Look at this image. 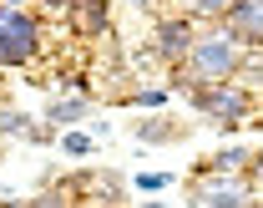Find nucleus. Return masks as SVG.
Returning a JSON list of instances; mask_svg holds the SVG:
<instances>
[{"label":"nucleus","mask_w":263,"mask_h":208,"mask_svg":"<svg viewBox=\"0 0 263 208\" xmlns=\"http://www.w3.org/2000/svg\"><path fill=\"white\" fill-rule=\"evenodd\" d=\"M187 46H193V26L187 21H162L157 26V51H162L167 61H182Z\"/></svg>","instance_id":"nucleus-4"},{"label":"nucleus","mask_w":263,"mask_h":208,"mask_svg":"<svg viewBox=\"0 0 263 208\" xmlns=\"http://www.w3.org/2000/svg\"><path fill=\"white\" fill-rule=\"evenodd\" d=\"M0 132H5V137H35V127L21 112H0Z\"/></svg>","instance_id":"nucleus-8"},{"label":"nucleus","mask_w":263,"mask_h":208,"mask_svg":"<svg viewBox=\"0 0 263 208\" xmlns=\"http://www.w3.org/2000/svg\"><path fill=\"white\" fill-rule=\"evenodd\" d=\"M142 137H152V142H157V137H172V127H167V122H152V127H142Z\"/></svg>","instance_id":"nucleus-13"},{"label":"nucleus","mask_w":263,"mask_h":208,"mask_svg":"<svg viewBox=\"0 0 263 208\" xmlns=\"http://www.w3.org/2000/svg\"><path fill=\"white\" fill-rule=\"evenodd\" d=\"M81 117H86V102H81V97H71V102H51V112H46L51 127H71V122H81Z\"/></svg>","instance_id":"nucleus-6"},{"label":"nucleus","mask_w":263,"mask_h":208,"mask_svg":"<svg viewBox=\"0 0 263 208\" xmlns=\"http://www.w3.org/2000/svg\"><path fill=\"white\" fill-rule=\"evenodd\" d=\"M0 5H26V0H0Z\"/></svg>","instance_id":"nucleus-16"},{"label":"nucleus","mask_w":263,"mask_h":208,"mask_svg":"<svg viewBox=\"0 0 263 208\" xmlns=\"http://www.w3.org/2000/svg\"><path fill=\"white\" fill-rule=\"evenodd\" d=\"M248 152H238V147H228V152H218V168H238Z\"/></svg>","instance_id":"nucleus-11"},{"label":"nucleus","mask_w":263,"mask_h":208,"mask_svg":"<svg viewBox=\"0 0 263 208\" xmlns=\"http://www.w3.org/2000/svg\"><path fill=\"white\" fill-rule=\"evenodd\" d=\"M66 152H91V137H81V132H71V137H66Z\"/></svg>","instance_id":"nucleus-12"},{"label":"nucleus","mask_w":263,"mask_h":208,"mask_svg":"<svg viewBox=\"0 0 263 208\" xmlns=\"http://www.w3.org/2000/svg\"><path fill=\"white\" fill-rule=\"evenodd\" d=\"M137 102H142V107H162V102H167V92H142Z\"/></svg>","instance_id":"nucleus-14"},{"label":"nucleus","mask_w":263,"mask_h":208,"mask_svg":"<svg viewBox=\"0 0 263 208\" xmlns=\"http://www.w3.org/2000/svg\"><path fill=\"white\" fill-rule=\"evenodd\" d=\"M137 188H142V193H157V188H167V178L162 173H142V178H137Z\"/></svg>","instance_id":"nucleus-10"},{"label":"nucleus","mask_w":263,"mask_h":208,"mask_svg":"<svg viewBox=\"0 0 263 208\" xmlns=\"http://www.w3.org/2000/svg\"><path fill=\"white\" fill-rule=\"evenodd\" d=\"M228 5H233V0H193V10H197V15H208V21H218Z\"/></svg>","instance_id":"nucleus-9"},{"label":"nucleus","mask_w":263,"mask_h":208,"mask_svg":"<svg viewBox=\"0 0 263 208\" xmlns=\"http://www.w3.org/2000/svg\"><path fill=\"white\" fill-rule=\"evenodd\" d=\"M182 61L193 66L197 81H228L233 71H238V41L228 31L223 36H193V46H187Z\"/></svg>","instance_id":"nucleus-1"},{"label":"nucleus","mask_w":263,"mask_h":208,"mask_svg":"<svg viewBox=\"0 0 263 208\" xmlns=\"http://www.w3.org/2000/svg\"><path fill=\"white\" fill-rule=\"evenodd\" d=\"M35 21L21 5H0V66H21L35 56Z\"/></svg>","instance_id":"nucleus-2"},{"label":"nucleus","mask_w":263,"mask_h":208,"mask_svg":"<svg viewBox=\"0 0 263 208\" xmlns=\"http://www.w3.org/2000/svg\"><path fill=\"white\" fill-rule=\"evenodd\" d=\"M223 31L233 36V41H258L263 36V0H233L228 10H223Z\"/></svg>","instance_id":"nucleus-3"},{"label":"nucleus","mask_w":263,"mask_h":208,"mask_svg":"<svg viewBox=\"0 0 263 208\" xmlns=\"http://www.w3.org/2000/svg\"><path fill=\"white\" fill-rule=\"evenodd\" d=\"M51 5H61V10H71V5H76V0H51Z\"/></svg>","instance_id":"nucleus-15"},{"label":"nucleus","mask_w":263,"mask_h":208,"mask_svg":"<svg viewBox=\"0 0 263 208\" xmlns=\"http://www.w3.org/2000/svg\"><path fill=\"white\" fill-rule=\"evenodd\" d=\"M76 10H81V26L86 31H101L106 26V5L101 0H76Z\"/></svg>","instance_id":"nucleus-7"},{"label":"nucleus","mask_w":263,"mask_h":208,"mask_svg":"<svg viewBox=\"0 0 263 208\" xmlns=\"http://www.w3.org/2000/svg\"><path fill=\"white\" fill-rule=\"evenodd\" d=\"M197 203H208V208H238V203H248V198H243V188H233V183H213V188H202V193H197Z\"/></svg>","instance_id":"nucleus-5"}]
</instances>
